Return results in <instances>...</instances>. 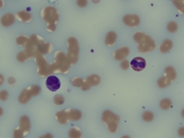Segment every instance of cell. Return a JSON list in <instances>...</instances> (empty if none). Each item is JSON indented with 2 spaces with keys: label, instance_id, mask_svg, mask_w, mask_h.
Masks as SVG:
<instances>
[{
  "label": "cell",
  "instance_id": "cell-39",
  "mask_svg": "<svg viewBox=\"0 0 184 138\" xmlns=\"http://www.w3.org/2000/svg\"><path fill=\"white\" fill-rule=\"evenodd\" d=\"M183 131H184L183 128H181V129H180V131H179V134H180V136H181L182 137V136H183Z\"/></svg>",
  "mask_w": 184,
  "mask_h": 138
},
{
  "label": "cell",
  "instance_id": "cell-40",
  "mask_svg": "<svg viewBox=\"0 0 184 138\" xmlns=\"http://www.w3.org/2000/svg\"><path fill=\"white\" fill-rule=\"evenodd\" d=\"M43 137H52V136H51V135H46V136H44Z\"/></svg>",
  "mask_w": 184,
  "mask_h": 138
},
{
  "label": "cell",
  "instance_id": "cell-34",
  "mask_svg": "<svg viewBox=\"0 0 184 138\" xmlns=\"http://www.w3.org/2000/svg\"><path fill=\"white\" fill-rule=\"evenodd\" d=\"M121 67H122V69L127 70V69L129 68V61H127V60L122 61V64H121Z\"/></svg>",
  "mask_w": 184,
  "mask_h": 138
},
{
  "label": "cell",
  "instance_id": "cell-15",
  "mask_svg": "<svg viewBox=\"0 0 184 138\" xmlns=\"http://www.w3.org/2000/svg\"><path fill=\"white\" fill-rule=\"evenodd\" d=\"M173 47V42L170 41V40H166L162 42V44L160 45L159 47V50L160 52H163V53H166V52H169L171 50V48Z\"/></svg>",
  "mask_w": 184,
  "mask_h": 138
},
{
  "label": "cell",
  "instance_id": "cell-38",
  "mask_svg": "<svg viewBox=\"0 0 184 138\" xmlns=\"http://www.w3.org/2000/svg\"><path fill=\"white\" fill-rule=\"evenodd\" d=\"M7 81H8V84H10V85H14L16 83V79L14 77H9Z\"/></svg>",
  "mask_w": 184,
  "mask_h": 138
},
{
  "label": "cell",
  "instance_id": "cell-9",
  "mask_svg": "<svg viewBox=\"0 0 184 138\" xmlns=\"http://www.w3.org/2000/svg\"><path fill=\"white\" fill-rule=\"evenodd\" d=\"M123 22L129 27H136L140 23V17L137 15H125L123 17Z\"/></svg>",
  "mask_w": 184,
  "mask_h": 138
},
{
  "label": "cell",
  "instance_id": "cell-12",
  "mask_svg": "<svg viewBox=\"0 0 184 138\" xmlns=\"http://www.w3.org/2000/svg\"><path fill=\"white\" fill-rule=\"evenodd\" d=\"M128 54H129V48H127V47H122V48L118 49L117 51L114 52V58L116 60H118V61H122Z\"/></svg>",
  "mask_w": 184,
  "mask_h": 138
},
{
  "label": "cell",
  "instance_id": "cell-41",
  "mask_svg": "<svg viewBox=\"0 0 184 138\" xmlns=\"http://www.w3.org/2000/svg\"><path fill=\"white\" fill-rule=\"evenodd\" d=\"M1 76V84L3 83V76Z\"/></svg>",
  "mask_w": 184,
  "mask_h": 138
},
{
  "label": "cell",
  "instance_id": "cell-17",
  "mask_svg": "<svg viewBox=\"0 0 184 138\" xmlns=\"http://www.w3.org/2000/svg\"><path fill=\"white\" fill-rule=\"evenodd\" d=\"M85 81L88 83L90 86H98L101 83V77L98 75H92L88 76Z\"/></svg>",
  "mask_w": 184,
  "mask_h": 138
},
{
  "label": "cell",
  "instance_id": "cell-4",
  "mask_svg": "<svg viewBox=\"0 0 184 138\" xmlns=\"http://www.w3.org/2000/svg\"><path fill=\"white\" fill-rule=\"evenodd\" d=\"M42 17L48 24H56L59 19V15L56 8L52 7H46L42 10Z\"/></svg>",
  "mask_w": 184,
  "mask_h": 138
},
{
  "label": "cell",
  "instance_id": "cell-10",
  "mask_svg": "<svg viewBox=\"0 0 184 138\" xmlns=\"http://www.w3.org/2000/svg\"><path fill=\"white\" fill-rule=\"evenodd\" d=\"M68 114V118L69 121H78L81 119L82 117V113L81 111H77V110H73V109H67L66 110Z\"/></svg>",
  "mask_w": 184,
  "mask_h": 138
},
{
  "label": "cell",
  "instance_id": "cell-7",
  "mask_svg": "<svg viewBox=\"0 0 184 138\" xmlns=\"http://www.w3.org/2000/svg\"><path fill=\"white\" fill-rule=\"evenodd\" d=\"M46 86L48 87V89H50V91H56L60 88L61 86V82L59 80V78L55 76H49L46 79Z\"/></svg>",
  "mask_w": 184,
  "mask_h": 138
},
{
  "label": "cell",
  "instance_id": "cell-1",
  "mask_svg": "<svg viewBox=\"0 0 184 138\" xmlns=\"http://www.w3.org/2000/svg\"><path fill=\"white\" fill-rule=\"evenodd\" d=\"M67 45H68V54L67 55V61L69 64H76L78 60V42L75 38H69L67 40Z\"/></svg>",
  "mask_w": 184,
  "mask_h": 138
},
{
  "label": "cell",
  "instance_id": "cell-6",
  "mask_svg": "<svg viewBox=\"0 0 184 138\" xmlns=\"http://www.w3.org/2000/svg\"><path fill=\"white\" fill-rule=\"evenodd\" d=\"M156 47V43L153 41V39L147 36V39L145 41H143L141 43H139L138 45V50L141 52H148L153 51Z\"/></svg>",
  "mask_w": 184,
  "mask_h": 138
},
{
  "label": "cell",
  "instance_id": "cell-23",
  "mask_svg": "<svg viewBox=\"0 0 184 138\" xmlns=\"http://www.w3.org/2000/svg\"><path fill=\"white\" fill-rule=\"evenodd\" d=\"M29 41H30V39L28 37H26V36H23V35L18 36L17 38V43L19 44V45H21V46H27Z\"/></svg>",
  "mask_w": 184,
  "mask_h": 138
},
{
  "label": "cell",
  "instance_id": "cell-3",
  "mask_svg": "<svg viewBox=\"0 0 184 138\" xmlns=\"http://www.w3.org/2000/svg\"><path fill=\"white\" fill-rule=\"evenodd\" d=\"M40 91H41V88L37 85L29 86L28 88L24 89L20 93V95L18 96V101L21 104H26L32 99V97L38 95L40 93Z\"/></svg>",
  "mask_w": 184,
  "mask_h": 138
},
{
  "label": "cell",
  "instance_id": "cell-32",
  "mask_svg": "<svg viewBox=\"0 0 184 138\" xmlns=\"http://www.w3.org/2000/svg\"><path fill=\"white\" fill-rule=\"evenodd\" d=\"M173 4L178 7V9L183 13V1H173Z\"/></svg>",
  "mask_w": 184,
  "mask_h": 138
},
{
  "label": "cell",
  "instance_id": "cell-8",
  "mask_svg": "<svg viewBox=\"0 0 184 138\" xmlns=\"http://www.w3.org/2000/svg\"><path fill=\"white\" fill-rule=\"evenodd\" d=\"M131 67L136 72H140L146 68L147 67V62L144 58L142 57H135L131 61Z\"/></svg>",
  "mask_w": 184,
  "mask_h": 138
},
{
  "label": "cell",
  "instance_id": "cell-25",
  "mask_svg": "<svg viewBox=\"0 0 184 138\" xmlns=\"http://www.w3.org/2000/svg\"><path fill=\"white\" fill-rule=\"evenodd\" d=\"M30 57H32L30 54H29V52H27L26 50L25 51H23V52H19L18 54H17V60L19 61V62H24L25 60H27V59H29Z\"/></svg>",
  "mask_w": 184,
  "mask_h": 138
},
{
  "label": "cell",
  "instance_id": "cell-36",
  "mask_svg": "<svg viewBox=\"0 0 184 138\" xmlns=\"http://www.w3.org/2000/svg\"><path fill=\"white\" fill-rule=\"evenodd\" d=\"M77 6L83 7H86V6H87V0H78V1H77Z\"/></svg>",
  "mask_w": 184,
  "mask_h": 138
},
{
  "label": "cell",
  "instance_id": "cell-27",
  "mask_svg": "<svg viewBox=\"0 0 184 138\" xmlns=\"http://www.w3.org/2000/svg\"><path fill=\"white\" fill-rule=\"evenodd\" d=\"M167 31L169 32H172V33L176 32L178 31V24L176 22H173V21L169 22L168 25H167Z\"/></svg>",
  "mask_w": 184,
  "mask_h": 138
},
{
  "label": "cell",
  "instance_id": "cell-20",
  "mask_svg": "<svg viewBox=\"0 0 184 138\" xmlns=\"http://www.w3.org/2000/svg\"><path fill=\"white\" fill-rule=\"evenodd\" d=\"M165 74H166V76L168 77L171 81L174 80L177 76L176 71H175L174 67H167V68L165 69Z\"/></svg>",
  "mask_w": 184,
  "mask_h": 138
},
{
  "label": "cell",
  "instance_id": "cell-11",
  "mask_svg": "<svg viewBox=\"0 0 184 138\" xmlns=\"http://www.w3.org/2000/svg\"><path fill=\"white\" fill-rule=\"evenodd\" d=\"M19 127L23 130L24 134L27 135L31 130V121L27 116H22L20 118V125Z\"/></svg>",
  "mask_w": 184,
  "mask_h": 138
},
{
  "label": "cell",
  "instance_id": "cell-33",
  "mask_svg": "<svg viewBox=\"0 0 184 138\" xmlns=\"http://www.w3.org/2000/svg\"><path fill=\"white\" fill-rule=\"evenodd\" d=\"M7 97H8V94H7V92L6 90H2V91H1V93H0V98H1V101H5L7 99Z\"/></svg>",
  "mask_w": 184,
  "mask_h": 138
},
{
  "label": "cell",
  "instance_id": "cell-22",
  "mask_svg": "<svg viewBox=\"0 0 184 138\" xmlns=\"http://www.w3.org/2000/svg\"><path fill=\"white\" fill-rule=\"evenodd\" d=\"M69 137L71 138H79L81 137V131L77 127H74L69 132Z\"/></svg>",
  "mask_w": 184,
  "mask_h": 138
},
{
  "label": "cell",
  "instance_id": "cell-18",
  "mask_svg": "<svg viewBox=\"0 0 184 138\" xmlns=\"http://www.w3.org/2000/svg\"><path fill=\"white\" fill-rule=\"evenodd\" d=\"M17 17L19 20H21L23 22H29V21L32 20V15L29 12H26V11L17 12Z\"/></svg>",
  "mask_w": 184,
  "mask_h": 138
},
{
  "label": "cell",
  "instance_id": "cell-5",
  "mask_svg": "<svg viewBox=\"0 0 184 138\" xmlns=\"http://www.w3.org/2000/svg\"><path fill=\"white\" fill-rule=\"evenodd\" d=\"M55 64L57 69H60V72L67 73L69 69V62L67 61V56L62 52H57L55 54Z\"/></svg>",
  "mask_w": 184,
  "mask_h": 138
},
{
  "label": "cell",
  "instance_id": "cell-19",
  "mask_svg": "<svg viewBox=\"0 0 184 138\" xmlns=\"http://www.w3.org/2000/svg\"><path fill=\"white\" fill-rule=\"evenodd\" d=\"M38 51L41 52L42 54L43 53H48V52H52V45L50 44V43H42V44H40L38 47H37Z\"/></svg>",
  "mask_w": 184,
  "mask_h": 138
},
{
  "label": "cell",
  "instance_id": "cell-37",
  "mask_svg": "<svg viewBox=\"0 0 184 138\" xmlns=\"http://www.w3.org/2000/svg\"><path fill=\"white\" fill-rule=\"evenodd\" d=\"M90 85L88 84V83H87L86 81H84V83H83V85L81 86V88L83 89V90H88L89 88H90Z\"/></svg>",
  "mask_w": 184,
  "mask_h": 138
},
{
  "label": "cell",
  "instance_id": "cell-35",
  "mask_svg": "<svg viewBox=\"0 0 184 138\" xmlns=\"http://www.w3.org/2000/svg\"><path fill=\"white\" fill-rule=\"evenodd\" d=\"M55 29H56V25L55 24H48V26H47V31L51 32H54Z\"/></svg>",
  "mask_w": 184,
  "mask_h": 138
},
{
  "label": "cell",
  "instance_id": "cell-21",
  "mask_svg": "<svg viewBox=\"0 0 184 138\" xmlns=\"http://www.w3.org/2000/svg\"><path fill=\"white\" fill-rule=\"evenodd\" d=\"M170 83H171V80L165 76H162V77H160V78L158 79V81H157V86H159V87H161V88H164V87H166V86H169Z\"/></svg>",
  "mask_w": 184,
  "mask_h": 138
},
{
  "label": "cell",
  "instance_id": "cell-28",
  "mask_svg": "<svg viewBox=\"0 0 184 138\" xmlns=\"http://www.w3.org/2000/svg\"><path fill=\"white\" fill-rule=\"evenodd\" d=\"M84 80L81 77H75L72 79V84L73 86H77V87H81V86L83 85Z\"/></svg>",
  "mask_w": 184,
  "mask_h": 138
},
{
  "label": "cell",
  "instance_id": "cell-31",
  "mask_svg": "<svg viewBox=\"0 0 184 138\" xmlns=\"http://www.w3.org/2000/svg\"><path fill=\"white\" fill-rule=\"evenodd\" d=\"M24 136H25V134H24L23 130L20 127H18L14 131V137H23Z\"/></svg>",
  "mask_w": 184,
  "mask_h": 138
},
{
  "label": "cell",
  "instance_id": "cell-30",
  "mask_svg": "<svg viewBox=\"0 0 184 138\" xmlns=\"http://www.w3.org/2000/svg\"><path fill=\"white\" fill-rule=\"evenodd\" d=\"M53 101H54V103L56 104V105H62V104L65 102V99H64V97L61 96V95L55 96Z\"/></svg>",
  "mask_w": 184,
  "mask_h": 138
},
{
  "label": "cell",
  "instance_id": "cell-13",
  "mask_svg": "<svg viewBox=\"0 0 184 138\" xmlns=\"http://www.w3.org/2000/svg\"><path fill=\"white\" fill-rule=\"evenodd\" d=\"M14 20H15L14 15L8 13V14H6V15H4V16L2 17V18H1V23H2L3 26L7 27V26L12 25V24L14 23Z\"/></svg>",
  "mask_w": 184,
  "mask_h": 138
},
{
  "label": "cell",
  "instance_id": "cell-26",
  "mask_svg": "<svg viewBox=\"0 0 184 138\" xmlns=\"http://www.w3.org/2000/svg\"><path fill=\"white\" fill-rule=\"evenodd\" d=\"M172 106V101L169 99H164L160 101V107L163 110H167Z\"/></svg>",
  "mask_w": 184,
  "mask_h": 138
},
{
  "label": "cell",
  "instance_id": "cell-24",
  "mask_svg": "<svg viewBox=\"0 0 184 138\" xmlns=\"http://www.w3.org/2000/svg\"><path fill=\"white\" fill-rule=\"evenodd\" d=\"M147 36H148V35L145 34V33H143V32H136V33L134 35V39L136 42L141 43L143 41H145V40L147 39Z\"/></svg>",
  "mask_w": 184,
  "mask_h": 138
},
{
  "label": "cell",
  "instance_id": "cell-16",
  "mask_svg": "<svg viewBox=\"0 0 184 138\" xmlns=\"http://www.w3.org/2000/svg\"><path fill=\"white\" fill-rule=\"evenodd\" d=\"M116 38H117V35L114 32H110L106 36V40H105L106 44L108 46H112L116 42Z\"/></svg>",
  "mask_w": 184,
  "mask_h": 138
},
{
  "label": "cell",
  "instance_id": "cell-2",
  "mask_svg": "<svg viewBox=\"0 0 184 138\" xmlns=\"http://www.w3.org/2000/svg\"><path fill=\"white\" fill-rule=\"evenodd\" d=\"M102 121L108 125V128L112 133H115L117 131L118 123L120 121L118 115L112 113L110 111H105L102 114Z\"/></svg>",
  "mask_w": 184,
  "mask_h": 138
},
{
  "label": "cell",
  "instance_id": "cell-29",
  "mask_svg": "<svg viewBox=\"0 0 184 138\" xmlns=\"http://www.w3.org/2000/svg\"><path fill=\"white\" fill-rule=\"evenodd\" d=\"M143 119H144V121H153V119H154V114L150 112V111H146V112H144V114H143Z\"/></svg>",
  "mask_w": 184,
  "mask_h": 138
},
{
  "label": "cell",
  "instance_id": "cell-14",
  "mask_svg": "<svg viewBox=\"0 0 184 138\" xmlns=\"http://www.w3.org/2000/svg\"><path fill=\"white\" fill-rule=\"evenodd\" d=\"M56 120L59 121L60 123L62 124H66L69 121V118H68V114H67V111H60L56 113Z\"/></svg>",
  "mask_w": 184,
  "mask_h": 138
}]
</instances>
